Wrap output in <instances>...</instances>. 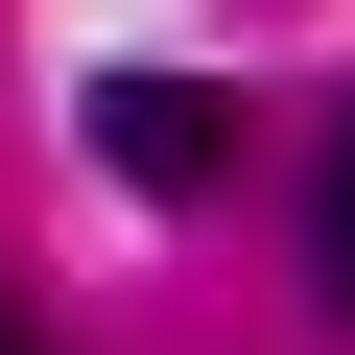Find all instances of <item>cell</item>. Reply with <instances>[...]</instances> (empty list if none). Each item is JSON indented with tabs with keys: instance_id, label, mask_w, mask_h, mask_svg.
Segmentation results:
<instances>
[{
	"instance_id": "1",
	"label": "cell",
	"mask_w": 355,
	"mask_h": 355,
	"mask_svg": "<svg viewBox=\"0 0 355 355\" xmlns=\"http://www.w3.org/2000/svg\"><path fill=\"white\" fill-rule=\"evenodd\" d=\"M95 166L142 214H190V190H237V95L214 71H95Z\"/></svg>"
},
{
	"instance_id": "2",
	"label": "cell",
	"mask_w": 355,
	"mask_h": 355,
	"mask_svg": "<svg viewBox=\"0 0 355 355\" xmlns=\"http://www.w3.org/2000/svg\"><path fill=\"white\" fill-rule=\"evenodd\" d=\"M308 284L355 308V119H331V166H308Z\"/></svg>"
},
{
	"instance_id": "3",
	"label": "cell",
	"mask_w": 355,
	"mask_h": 355,
	"mask_svg": "<svg viewBox=\"0 0 355 355\" xmlns=\"http://www.w3.org/2000/svg\"><path fill=\"white\" fill-rule=\"evenodd\" d=\"M0 355H24V331H0Z\"/></svg>"
}]
</instances>
